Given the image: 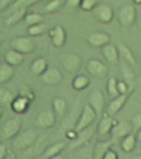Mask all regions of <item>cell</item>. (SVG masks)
I'll return each mask as SVG.
<instances>
[{
	"mask_svg": "<svg viewBox=\"0 0 141 159\" xmlns=\"http://www.w3.org/2000/svg\"><path fill=\"white\" fill-rule=\"evenodd\" d=\"M36 132L33 129H29L19 133L13 138V146L17 150H25L33 145L36 140Z\"/></svg>",
	"mask_w": 141,
	"mask_h": 159,
	"instance_id": "6da1fadb",
	"label": "cell"
},
{
	"mask_svg": "<svg viewBox=\"0 0 141 159\" xmlns=\"http://www.w3.org/2000/svg\"><path fill=\"white\" fill-rule=\"evenodd\" d=\"M134 130V126L132 122L127 120H120L116 122L111 132V141L113 143L120 142V141L126 137L127 135L132 133Z\"/></svg>",
	"mask_w": 141,
	"mask_h": 159,
	"instance_id": "7a4b0ae2",
	"label": "cell"
},
{
	"mask_svg": "<svg viewBox=\"0 0 141 159\" xmlns=\"http://www.w3.org/2000/svg\"><path fill=\"white\" fill-rule=\"evenodd\" d=\"M22 127V121L19 117L8 119L1 126V134L3 140H10L16 137Z\"/></svg>",
	"mask_w": 141,
	"mask_h": 159,
	"instance_id": "3957f363",
	"label": "cell"
},
{
	"mask_svg": "<svg viewBox=\"0 0 141 159\" xmlns=\"http://www.w3.org/2000/svg\"><path fill=\"white\" fill-rule=\"evenodd\" d=\"M136 17L135 8L129 4H126L120 8L118 14V21L123 28L129 29L135 24Z\"/></svg>",
	"mask_w": 141,
	"mask_h": 159,
	"instance_id": "277c9868",
	"label": "cell"
},
{
	"mask_svg": "<svg viewBox=\"0 0 141 159\" xmlns=\"http://www.w3.org/2000/svg\"><path fill=\"white\" fill-rule=\"evenodd\" d=\"M97 116V112L91 107V105H85V107H83L82 111L81 113L80 117H79V120H78V123L76 125L75 129L79 132L84 130V129L91 126L92 124L93 123L95 120H96Z\"/></svg>",
	"mask_w": 141,
	"mask_h": 159,
	"instance_id": "5b68a950",
	"label": "cell"
},
{
	"mask_svg": "<svg viewBox=\"0 0 141 159\" xmlns=\"http://www.w3.org/2000/svg\"><path fill=\"white\" fill-rule=\"evenodd\" d=\"M92 14L97 22L102 24H109L112 22L114 16L113 8L107 3L97 4L92 10Z\"/></svg>",
	"mask_w": 141,
	"mask_h": 159,
	"instance_id": "8992f818",
	"label": "cell"
},
{
	"mask_svg": "<svg viewBox=\"0 0 141 159\" xmlns=\"http://www.w3.org/2000/svg\"><path fill=\"white\" fill-rule=\"evenodd\" d=\"M56 116L54 111H42L36 116L35 120V126L40 129L51 128L55 124Z\"/></svg>",
	"mask_w": 141,
	"mask_h": 159,
	"instance_id": "52a82bcc",
	"label": "cell"
},
{
	"mask_svg": "<svg viewBox=\"0 0 141 159\" xmlns=\"http://www.w3.org/2000/svg\"><path fill=\"white\" fill-rule=\"evenodd\" d=\"M82 60L81 57L76 53H67L63 55L61 66L64 70L71 75L76 74L80 69Z\"/></svg>",
	"mask_w": 141,
	"mask_h": 159,
	"instance_id": "ba28073f",
	"label": "cell"
},
{
	"mask_svg": "<svg viewBox=\"0 0 141 159\" xmlns=\"http://www.w3.org/2000/svg\"><path fill=\"white\" fill-rule=\"evenodd\" d=\"M35 43L29 37L20 36L14 39L11 41V48L19 51L23 55H28L35 50Z\"/></svg>",
	"mask_w": 141,
	"mask_h": 159,
	"instance_id": "9c48e42d",
	"label": "cell"
},
{
	"mask_svg": "<svg viewBox=\"0 0 141 159\" xmlns=\"http://www.w3.org/2000/svg\"><path fill=\"white\" fill-rule=\"evenodd\" d=\"M44 84L48 85H59L63 80L62 72L55 66H48V68L40 75Z\"/></svg>",
	"mask_w": 141,
	"mask_h": 159,
	"instance_id": "30bf717a",
	"label": "cell"
},
{
	"mask_svg": "<svg viewBox=\"0 0 141 159\" xmlns=\"http://www.w3.org/2000/svg\"><path fill=\"white\" fill-rule=\"evenodd\" d=\"M87 70L91 75L98 79H103L108 72V66L97 59H92L87 63Z\"/></svg>",
	"mask_w": 141,
	"mask_h": 159,
	"instance_id": "8fae6325",
	"label": "cell"
},
{
	"mask_svg": "<svg viewBox=\"0 0 141 159\" xmlns=\"http://www.w3.org/2000/svg\"><path fill=\"white\" fill-rule=\"evenodd\" d=\"M49 36L53 46L55 48H61L67 41V33L61 25H55L49 31Z\"/></svg>",
	"mask_w": 141,
	"mask_h": 159,
	"instance_id": "7c38bea8",
	"label": "cell"
},
{
	"mask_svg": "<svg viewBox=\"0 0 141 159\" xmlns=\"http://www.w3.org/2000/svg\"><path fill=\"white\" fill-rule=\"evenodd\" d=\"M130 91L125 94H120L116 97H114L113 100L109 102L107 107V114L111 116H114L121 111L123 107L127 102L128 98L129 96Z\"/></svg>",
	"mask_w": 141,
	"mask_h": 159,
	"instance_id": "4fadbf2b",
	"label": "cell"
},
{
	"mask_svg": "<svg viewBox=\"0 0 141 159\" xmlns=\"http://www.w3.org/2000/svg\"><path fill=\"white\" fill-rule=\"evenodd\" d=\"M110 36L105 32L97 31L90 34L87 38V42L91 47L93 48H102L108 43H110Z\"/></svg>",
	"mask_w": 141,
	"mask_h": 159,
	"instance_id": "5bb4252c",
	"label": "cell"
},
{
	"mask_svg": "<svg viewBox=\"0 0 141 159\" xmlns=\"http://www.w3.org/2000/svg\"><path fill=\"white\" fill-rule=\"evenodd\" d=\"M88 104L93 108L95 111L97 112V116L101 115L104 110V103L105 99L104 96L100 90H93L89 94L88 96Z\"/></svg>",
	"mask_w": 141,
	"mask_h": 159,
	"instance_id": "9a60e30c",
	"label": "cell"
},
{
	"mask_svg": "<svg viewBox=\"0 0 141 159\" xmlns=\"http://www.w3.org/2000/svg\"><path fill=\"white\" fill-rule=\"evenodd\" d=\"M115 123L116 122L114 121V116H111L106 113L105 115L102 116V118L100 119L99 122L97 124V134L101 137H105L107 135L110 134L111 132H112V129L114 126Z\"/></svg>",
	"mask_w": 141,
	"mask_h": 159,
	"instance_id": "2e32d148",
	"label": "cell"
},
{
	"mask_svg": "<svg viewBox=\"0 0 141 159\" xmlns=\"http://www.w3.org/2000/svg\"><path fill=\"white\" fill-rule=\"evenodd\" d=\"M102 56L104 57L108 63L112 65H116L119 61V54L118 47L112 43H108L101 48Z\"/></svg>",
	"mask_w": 141,
	"mask_h": 159,
	"instance_id": "e0dca14e",
	"label": "cell"
},
{
	"mask_svg": "<svg viewBox=\"0 0 141 159\" xmlns=\"http://www.w3.org/2000/svg\"><path fill=\"white\" fill-rule=\"evenodd\" d=\"M31 102H31L26 97H24V96L19 95L17 97L14 98L13 102L10 104V107H11V109L14 112L20 115V114H23V113H25L27 111L29 107L31 106Z\"/></svg>",
	"mask_w": 141,
	"mask_h": 159,
	"instance_id": "ac0fdd59",
	"label": "cell"
},
{
	"mask_svg": "<svg viewBox=\"0 0 141 159\" xmlns=\"http://www.w3.org/2000/svg\"><path fill=\"white\" fill-rule=\"evenodd\" d=\"M25 60V55L14 49H8L4 55V61L13 67L21 66Z\"/></svg>",
	"mask_w": 141,
	"mask_h": 159,
	"instance_id": "d6986e66",
	"label": "cell"
},
{
	"mask_svg": "<svg viewBox=\"0 0 141 159\" xmlns=\"http://www.w3.org/2000/svg\"><path fill=\"white\" fill-rule=\"evenodd\" d=\"M27 8H19L14 9L10 13L8 14V17L5 19V25L6 26H13L16 25L21 20L25 19V14H27Z\"/></svg>",
	"mask_w": 141,
	"mask_h": 159,
	"instance_id": "ffe728a7",
	"label": "cell"
},
{
	"mask_svg": "<svg viewBox=\"0 0 141 159\" xmlns=\"http://www.w3.org/2000/svg\"><path fill=\"white\" fill-rule=\"evenodd\" d=\"M117 47L119 49V58L121 59V61H125L126 63L129 64L130 66L134 67L136 65V60L131 49L126 44H122V43H119Z\"/></svg>",
	"mask_w": 141,
	"mask_h": 159,
	"instance_id": "44dd1931",
	"label": "cell"
},
{
	"mask_svg": "<svg viewBox=\"0 0 141 159\" xmlns=\"http://www.w3.org/2000/svg\"><path fill=\"white\" fill-rule=\"evenodd\" d=\"M93 134V128L89 126L87 128L84 129L82 131L78 132V135L77 138L73 140V143L72 144V148H77L80 146L85 145L88 141L91 139L92 136Z\"/></svg>",
	"mask_w": 141,
	"mask_h": 159,
	"instance_id": "7402d4cb",
	"label": "cell"
},
{
	"mask_svg": "<svg viewBox=\"0 0 141 159\" xmlns=\"http://www.w3.org/2000/svg\"><path fill=\"white\" fill-rule=\"evenodd\" d=\"M48 62L46 59L44 57H38L35 59L31 64L30 69L31 71L35 75H41L45 72V70L48 68Z\"/></svg>",
	"mask_w": 141,
	"mask_h": 159,
	"instance_id": "603a6c76",
	"label": "cell"
},
{
	"mask_svg": "<svg viewBox=\"0 0 141 159\" xmlns=\"http://www.w3.org/2000/svg\"><path fill=\"white\" fill-rule=\"evenodd\" d=\"M112 141H98L96 143L93 148L92 157L95 159H103L104 154L108 148L112 147Z\"/></svg>",
	"mask_w": 141,
	"mask_h": 159,
	"instance_id": "cb8c5ba5",
	"label": "cell"
},
{
	"mask_svg": "<svg viewBox=\"0 0 141 159\" xmlns=\"http://www.w3.org/2000/svg\"><path fill=\"white\" fill-rule=\"evenodd\" d=\"M91 84V80L87 75L80 74L77 75L73 78L72 82V86L75 91H83L88 87Z\"/></svg>",
	"mask_w": 141,
	"mask_h": 159,
	"instance_id": "d4e9b609",
	"label": "cell"
},
{
	"mask_svg": "<svg viewBox=\"0 0 141 159\" xmlns=\"http://www.w3.org/2000/svg\"><path fill=\"white\" fill-rule=\"evenodd\" d=\"M137 142L138 140H137L135 133L132 132V133L127 135L120 141V147L123 151L127 153H129L134 150Z\"/></svg>",
	"mask_w": 141,
	"mask_h": 159,
	"instance_id": "484cf974",
	"label": "cell"
},
{
	"mask_svg": "<svg viewBox=\"0 0 141 159\" xmlns=\"http://www.w3.org/2000/svg\"><path fill=\"white\" fill-rule=\"evenodd\" d=\"M14 75V68L8 63H0V85L8 83Z\"/></svg>",
	"mask_w": 141,
	"mask_h": 159,
	"instance_id": "4316f807",
	"label": "cell"
},
{
	"mask_svg": "<svg viewBox=\"0 0 141 159\" xmlns=\"http://www.w3.org/2000/svg\"><path fill=\"white\" fill-rule=\"evenodd\" d=\"M52 108L55 115L58 117H62L67 110V104L66 101L61 97H55L52 100Z\"/></svg>",
	"mask_w": 141,
	"mask_h": 159,
	"instance_id": "83f0119b",
	"label": "cell"
},
{
	"mask_svg": "<svg viewBox=\"0 0 141 159\" xmlns=\"http://www.w3.org/2000/svg\"><path fill=\"white\" fill-rule=\"evenodd\" d=\"M64 148H65V144L63 143L59 142V143H54L45 149L42 157L45 159H52V157L61 153L64 150Z\"/></svg>",
	"mask_w": 141,
	"mask_h": 159,
	"instance_id": "f1b7e54d",
	"label": "cell"
},
{
	"mask_svg": "<svg viewBox=\"0 0 141 159\" xmlns=\"http://www.w3.org/2000/svg\"><path fill=\"white\" fill-rule=\"evenodd\" d=\"M41 0H15L14 3H12L11 5L9 6V8L6 10L7 13H10L14 9L19 8H28L29 7L35 4V3H39Z\"/></svg>",
	"mask_w": 141,
	"mask_h": 159,
	"instance_id": "f546056e",
	"label": "cell"
},
{
	"mask_svg": "<svg viewBox=\"0 0 141 159\" xmlns=\"http://www.w3.org/2000/svg\"><path fill=\"white\" fill-rule=\"evenodd\" d=\"M134 66H130L129 64L126 63L125 61H121V71L124 75L125 81L128 83L133 81L134 79Z\"/></svg>",
	"mask_w": 141,
	"mask_h": 159,
	"instance_id": "4dcf8cb0",
	"label": "cell"
},
{
	"mask_svg": "<svg viewBox=\"0 0 141 159\" xmlns=\"http://www.w3.org/2000/svg\"><path fill=\"white\" fill-rule=\"evenodd\" d=\"M24 21L28 26L36 25L39 23L44 22V17L43 15L36 12H31V13H27L25 14Z\"/></svg>",
	"mask_w": 141,
	"mask_h": 159,
	"instance_id": "1f68e13d",
	"label": "cell"
},
{
	"mask_svg": "<svg viewBox=\"0 0 141 159\" xmlns=\"http://www.w3.org/2000/svg\"><path fill=\"white\" fill-rule=\"evenodd\" d=\"M46 25L44 22L39 23L36 25H31V26H28L27 33L30 36H40L46 31Z\"/></svg>",
	"mask_w": 141,
	"mask_h": 159,
	"instance_id": "d6a6232c",
	"label": "cell"
},
{
	"mask_svg": "<svg viewBox=\"0 0 141 159\" xmlns=\"http://www.w3.org/2000/svg\"><path fill=\"white\" fill-rule=\"evenodd\" d=\"M107 92L109 96L114 98L120 95L118 90V80L114 77L109 78L107 83Z\"/></svg>",
	"mask_w": 141,
	"mask_h": 159,
	"instance_id": "836d02e7",
	"label": "cell"
},
{
	"mask_svg": "<svg viewBox=\"0 0 141 159\" xmlns=\"http://www.w3.org/2000/svg\"><path fill=\"white\" fill-rule=\"evenodd\" d=\"M14 98V95L11 91L3 88L0 89V105L10 106Z\"/></svg>",
	"mask_w": 141,
	"mask_h": 159,
	"instance_id": "e575fe53",
	"label": "cell"
},
{
	"mask_svg": "<svg viewBox=\"0 0 141 159\" xmlns=\"http://www.w3.org/2000/svg\"><path fill=\"white\" fill-rule=\"evenodd\" d=\"M61 7V0H50L45 5L44 10L47 14H55L60 10Z\"/></svg>",
	"mask_w": 141,
	"mask_h": 159,
	"instance_id": "d590c367",
	"label": "cell"
},
{
	"mask_svg": "<svg viewBox=\"0 0 141 159\" xmlns=\"http://www.w3.org/2000/svg\"><path fill=\"white\" fill-rule=\"evenodd\" d=\"M19 95L21 96H24V97H26V98L29 99L31 102H33L34 100H35V93H34V91H32L31 87H30V86H26V85L20 88Z\"/></svg>",
	"mask_w": 141,
	"mask_h": 159,
	"instance_id": "8d00e7d4",
	"label": "cell"
},
{
	"mask_svg": "<svg viewBox=\"0 0 141 159\" xmlns=\"http://www.w3.org/2000/svg\"><path fill=\"white\" fill-rule=\"evenodd\" d=\"M97 5V0H82L81 3V8L86 12L92 11Z\"/></svg>",
	"mask_w": 141,
	"mask_h": 159,
	"instance_id": "74e56055",
	"label": "cell"
},
{
	"mask_svg": "<svg viewBox=\"0 0 141 159\" xmlns=\"http://www.w3.org/2000/svg\"><path fill=\"white\" fill-rule=\"evenodd\" d=\"M118 90L119 94H125L129 91V85L127 81L124 80H118Z\"/></svg>",
	"mask_w": 141,
	"mask_h": 159,
	"instance_id": "f35d334b",
	"label": "cell"
},
{
	"mask_svg": "<svg viewBox=\"0 0 141 159\" xmlns=\"http://www.w3.org/2000/svg\"><path fill=\"white\" fill-rule=\"evenodd\" d=\"M131 122L133 124L134 130L135 132L139 128H141V112L136 114L133 117V119H132Z\"/></svg>",
	"mask_w": 141,
	"mask_h": 159,
	"instance_id": "ab89813d",
	"label": "cell"
},
{
	"mask_svg": "<svg viewBox=\"0 0 141 159\" xmlns=\"http://www.w3.org/2000/svg\"><path fill=\"white\" fill-rule=\"evenodd\" d=\"M15 0H0V13L6 11Z\"/></svg>",
	"mask_w": 141,
	"mask_h": 159,
	"instance_id": "60d3db41",
	"label": "cell"
},
{
	"mask_svg": "<svg viewBox=\"0 0 141 159\" xmlns=\"http://www.w3.org/2000/svg\"><path fill=\"white\" fill-rule=\"evenodd\" d=\"M119 158V156H118V153L114 151V149L112 148H108L107 152L104 154V157H103V159H118Z\"/></svg>",
	"mask_w": 141,
	"mask_h": 159,
	"instance_id": "b9f144b4",
	"label": "cell"
},
{
	"mask_svg": "<svg viewBox=\"0 0 141 159\" xmlns=\"http://www.w3.org/2000/svg\"><path fill=\"white\" fill-rule=\"evenodd\" d=\"M82 0H67L66 1V6L70 8H76L80 7L81 3Z\"/></svg>",
	"mask_w": 141,
	"mask_h": 159,
	"instance_id": "7bdbcfd3",
	"label": "cell"
},
{
	"mask_svg": "<svg viewBox=\"0 0 141 159\" xmlns=\"http://www.w3.org/2000/svg\"><path fill=\"white\" fill-rule=\"evenodd\" d=\"M7 152H8V150H7L6 146L3 143H0V159L5 158L8 154Z\"/></svg>",
	"mask_w": 141,
	"mask_h": 159,
	"instance_id": "ee69618b",
	"label": "cell"
},
{
	"mask_svg": "<svg viewBox=\"0 0 141 159\" xmlns=\"http://www.w3.org/2000/svg\"><path fill=\"white\" fill-rule=\"evenodd\" d=\"M78 135V132L76 130V129H75L74 131H69V132H67V137L72 141L75 140V139L77 138Z\"/></svg>",
	"mask_w": 141,
	"mask_h": 159,
	"instance_id": "f6af8a7d",
	"label": "cell"
},
{
	"mask_svg": "<svg viewBox=\"0 0 141 159\" xmlns=\"http://www.w3.org/2000/svg\"><path fill=\"white\" fill-rule=\"evenodd\" d=\"M135 135H136V137H137V140H138V142L141 143V128H139V130L136 131Z\"/></svg>",
	"mask_w": 141,
	"mask_h": 159,
	"instance_id": "bcb514c9",
	"label": "cell"
},
{
	"mask_svg": "<svg viewBox=\"0 0 141 159\" xmlns=\"http://www.w3.org/2000/svg\"><path fill=\"white\" fill-rule=\"evenodd\" d=\"M63 158H64L63 157L60 156V154H58V155H56V156H55L54 157H52V159H63Z\"/></svg>",
	"mask_w": 141,
	"mask_h": 159,
	"instance_id": "7dc6e473",
	"label": "cell"
},
{
	"mask_svg": "<svg viewBox=\"0 0 141 159\" xmlns=\"http://www.w3.org/2000/svg\"><path fill=\"white\" fill-rule=\"evenodd\" d=\"M133 1L135 4H138V5H140L141 4V0H133Z\"/></svg>",
	"mask_w": 141,
	"mask_h": 159,
	"instance_id": "c3c4849f",
	"label": "cell"
},
{
	"mask_svg": "<svg viewBox=\"0 0 141 159\" xmlns=\"http://www.w3.org/2000/svg\"><path fill=\"white\" fill-rule=\"evenodd\" d=\"M134 159H141V154H139L138 156H135L133 157Z\"/></svg>",
	"mask_w": 141,
	"mask_h": 159,
	"instance_id": "681fc988",
	"label": "cell"
},
{
	"mask_svg": "<svg viewBox=\"0 0 141 159\" xmlns=\"http://www.w3.org/2000/svg\"><path fill=\"white\" fill-rule=\"evenodd\" d=\"M2 115H3V109H2V107H0V118H1Z\"/></svg>",
	"mask_w": 141,
	"mask_h": 159,
	"instance_id": "f907efd6",
	"label": "cell"
},
{
	"mask_svg": "<svg viewBox=\"0 0 141 159\" xmlns=\"http://www.w3.org/2000/svg\"><path fill=\"white\" fill-rule=\"evenodd\" d=\"M2 42H3V36L0 34V44H2Z\"/></svg>",
	"mask_w": 141,
	"mask_h": 159,
	"instance_id": "816d5d0a",
	"label": "cell"
},
{
	"mask_svg": "<svg viewBox=\"0 0 141 159\" xmlns=\"http://www.w3.org/2000/svg\"><path fill=\"white\" fill-rule=\"evenodd\" d=\"M0 60H1V53H0Z\"/></svg>",
	"mask_w": 141,
	"mask_h": 159,
	"instance_id": "f5cc1de1",
	"label": "cell"
}]
</instances>
